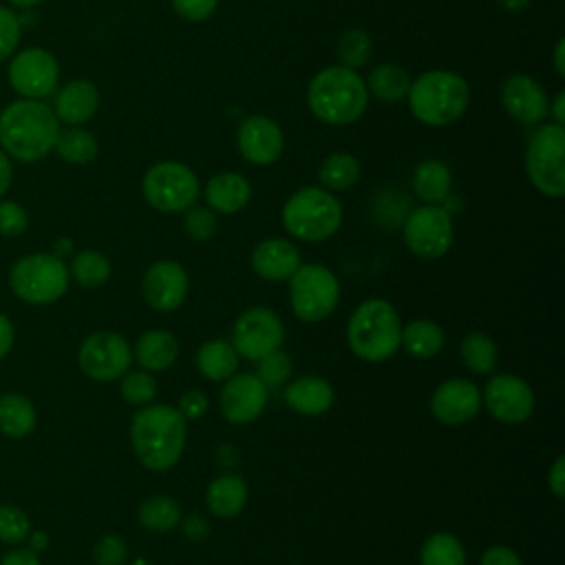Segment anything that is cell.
Masks as SVG:
<instances>
[{
    "instance_id": "cell-1",
    "label": "cell",
    "mask_w": 565,
    "mask_h": 565,
    "mask_svg": "<svg viewBox=\"0 0 565 565\" xmlns=\"http://www.w3.org/2000/svg\"><path fill=\"white\" fill-rule=\"evenodd\" d=\"M60 121L40 99H15L0 110V148L18 161L44 159L57 139Z\"/></svg>"
},
{
    "instance_id": "cell-48",
    "label": "cell",
    "mask_w": 565,
    "mask_h": 565,
    "mask_svg": "<svg viewBox=\"0 0 565 565\" xmlns=\"http://www.w3.org/2000/svg\"><path fill=\"white\" fill-rule=\"evenodd\" d=\"M479 565H523L519 554L508 545H490L483 554Z\"/></svg>"
},
{
    "instance_id": "cell-59",
    "label": "cell",
    "mask_w": 565,
    "mask_h": 565,
    "mask_svg": "<svg viewBox=\"0 0 565 565\" xmlns=\"http://www.w3.org/2000/svg\"><path fill=\"white\" fill-rule=\"evenodd\" d=\"M13 7H20V9H33L38 4H42L44 0H9Z\"/></svg>"
},
{
    "instance_id": "cell-6",
    "label": "cell",
    "mask_w": 565,
    "mask_h": 565,
    "mask_svg": "<svg viewBox=\"0 0 565 565\" xmlns=\"http://www.w3.org/2000/svg\"><path fill=\"white\" fill-rule=\"evenodd\" d=\"M280 221L287 234L305 243L331 238L342 225V205L333 192L305 185L296 190L280 210Z\"/></svg>"
},
{
    "instance_id": "cell-10",
    "label": "cell",
    "mask_w": 565,
    "mask_h": 565,
    "mask_svg": "<svg viewBox=\"0 0 565 565\" xmlns=\"http://www.w3.org/2000/svg\"><path fill=\"white\" fill-rule=\"evenodd\" d=\"M143 199L159 212L174 214L192 207L201 194L192 168L179 161H159L141 179Z\"/></svg>"
},
{
    "instance_id": "cell-31",
    "label": "cell",
    "mask_w": 565,
    "mask_h": 565,
    "mask_svg": "<svg viewBox=\"0 0 565 565\" xmlns=\"http://www.w3.org/2000/svg\"><path fill=\"white\" fill-rule=\"evenodd\" d=\"M364 86H366L369 95H373L375 99H380L384 104H397L406 97L411 77H408L406 68L399 64H380L369 73Z\"/></svg>"
},
{
    "instance_id": "cell-51",
    "label": "cell",
    "mask_w": 565,
    "mask_h": 565,
    "mask_svg": "<svg viewBox=\"0 0 565 565\" xmlns=\"http://www.w3.org/2000/svg\"><path fill=\"white\" fill-rule=\"evenodd\" d=\"M183 527V534L190 539V541H203L207 534H210V523L205 516L201 514H190L185 519H181L179 523Z\"/></svg>"
},
{
    "instance_id": "cell-8",
    "label": "cell",
    "mask_w": 565,
    "mask_h": 565,
    "mask_svg": "<svg viewBox=\"0 0 565 565\" xmlns=\"http://www.w3.org/2000/svg\"><path fill=\"white\" fill-rule=\"evenodd\" d=\"M525 174L530 183L550 199L565 194V128L541 124L525 146Z\"/></svg>"
},
{
    "instance_id": "cell-50",
    "label": "cell",
    "mask_w": 565,
    "mask_h": 565,
    "mask_svg": "<svg viewBox=\"0 0 565 565\" xmlns=\"http://www.w3.org/2000/svg\"><path fill=\"white\" fill-rule=\"evenodd\" d=\"M547 488L556 499L565 497V457L558 455L547 472Z\"/></svg>"
},
{
    "instance_id": "cell-27",
    "label": "cell",
    "mask_w": 565,
    "mask_h": 565,
    "mask_svg": "<svg viewBox=\"0 0 565 565\" xmlns=\"http://www.w3.org/2000/svg\"><path fill=\"white\" fill-rule=\"evenodd\" d=\"M247 503V483L238 475H221L205 490V505L218 519L236 516Z\"/></svg>"
},
{
    "instance_id": "cell-42",
    "label": "cell",
    "mask_w": 565,
    "mask_h": 565,
    "mask_svg": "<svg viewBox=\"0 0 565 565\" xmlns=\"http://www.w3.org/2000/svg\"><path fill=\"white\" fill-rule=\"evenodd\" d=\"M183 230L185 234L192 238V241H199V243H205L210 241L216 230H218V221H216V212H212L210 207L205 205H192L185 210V216H183Z\"/></svg>"
},
{
    "instance_id": "cell-28",
    "label": "cell",
    "mask_w": 565,
    "mask_h": 565,
    "mask_svg": "<svg viewBox=\"0 0 565 565\" xmlns=\"http://www.w3.org/2000/svg\"><path fill=\"white\" fill-rule=\"evenodd\" d=\"M38 426V411L33 402L15 391L0 395V433L9 439H24Z\"/></svg>"
},
{
    "instance_id": "cell-19",
    "label": "cell",
    "mask_w": 565,
    "mask_h": 565,
    "mask_svg": "<svg viewBox=\"0 0 565 565\" xmlns=\"http://www.w3.org/2000/svg\"><path fill=\"white\" fill-rule=\"evenodd\" d=\"M481 411V388L466 377L441 382L430 395V413L437 422L457 426L475 419Z\"/></svg>"
},
{
    "instance_id": "cell-54",
    "label": "cell",
    "mask_w": 565,
    "mask_h": 565,
    "mask_svg": "<svg viewBox=\"0 0 565 565\" xmlns=\"http://www.w3.org/2000/svg\"><path fill=\"white\" fill-rule=\"evenodd\" d=\"M547 115L554 117V124H561L565 121V90H558L556 97L552 99V104H547Z\"/></svg>"
},
{
    "instance_id": "cell-33",
    "label": "cell",
    "mask_w": 565,
    "mask_h": 565,
    "mask_svg": "<svg viewBox=\"0 0 565 565\" xmlns=\"http://www.w3.org/2000/svg\"><path fill=\"white\" fill-rule=\"evenodd\" d=\"M137 519L148 532H170L181 523V505L168 494H152L139 503Z\"/></svg>"
},
{
    "instance_id": "cell-56",
    "label": "cell",
    "mask_w": 565,
    "mask_h": 565,
    "mask_svg": "<svg viewBox=\"0 0 565 565\" xmlns=\"http://www.w3.org/2000/svg\"><path fill=\"white\" fill-rule=\"evenodd\" d=\"M24 543H26V547H29V550H33V552H38V554H40V552H42V550H46V545H49V534H46L44 530H35V532L31 530V534L26 536V541H24Z\"/></svg>"
},
{
    "instance_id": "cell-53",
    "label": "cell",
    "mask_w": 565,
    "mask_h": 565,
    "mask_svg": "<svg viewBox=\"0 0 565 565\" xmlns=\"http://www.w3.org/2000/svg\"><path fill=\"white\" fill-rule=\"evenodd\" d=\"M11 181H13V166H11L9 154L0 148V199L11 188Z\"/></svg>"
},
{
    "instance_id": "cell-45",
    "label": "cell",
    "mask_w": 565,
    "mask_h": 565,
    "mask_svg": "<svg viewBox=\"0 0 565 565\" xmlns=\"http://www.w3.org/2000/svg\"><path fill=\"white\" fill-rule=\"evenodd\" d=\"M20 18L9 9L0 4V62L13 55L18 42H20Z\"/></svg>"
},
{
    "instance_id": "cell-17",
    "label": "cell",
    "mask_w": 565,
    "mask_h": 565,
    "mask_svg": "<svg viewBox=\"0 0 565 565\" xmlns=\"http://www.w3.org/2000/svg\"><path fill=\"white\" fill-rule=\"evenodd\" d=\"M236 146L247 163L271 166L282 154L285 137L280 126L271 117L249 115L238 124Z\"/></svg>"
},
{
    "instance_id": "cell-40",
    "label": "cell",
    "mask_w": 565,
    "mask_h": 565,
    "mask_svg": "<svg viewBox=\"0 0 565 565\" xmlns=\"http://www.w3.org/2000/svg\"><path fill=\"white\" fill-rule=\"evenodd\" d=\"M31 534L29 514L15 503H0V543L4 545H22Z\"/></svg>"
},
{
    "instance_id": "cell-36",
    "label": "cell",
    "mask_w": 565,
    "mask_h": 565,
    "mask_svg": "<svg viewBox=\"0 0 565 565\" xmlns=\"http://www.w3.org/2000/svg\"><path fill=\"white\" fill-rule=\"evenodd\" d=\"M461 360L475 375H488L494 371L499 360V349L488 333L472 331L461 340Z\"/></svg>"
},
{
    "instance_id": "cell-46",
    "label": "cell",
    "mask_w": 565,
    "mask_h": 565,
    "mask_svg": "<svg viewBox=\"0 0 565 565\" xmlns=\"http://www.w3.org/2000/svg\"><path fill=\"white\" fill-rule=\"evenodd\" d=\"M170 4L185 22H203L216 11L218 0H170Z\"/></svg>"
},
{
    "instance_id": "cell-41",
    "label": "cell",
    "mask_w": 565,
    "mask_h": 565,
    "mask_svg": "<svg viewBox=\"0 0 565 565\" xmlns=\"http://www.w3.org/2000/svg\"><path fill=\"white\" fill-rule=\"evenodd\" d=\"M294 373V362L291 358L276 349V351H269L267 355L258 358L256 360V377L269 388V386H280L285 384Z\"/></svg>"
},
{
    "instance_id": "cell-15",
    "label": "cell",
    "mask_w": 565,
    "mask_h": 565,
    "mask_svg": "<svg viewBox=\"0 0 565 565\" xmlns=\"http://www.w3.org/2000/svg\"><path fill=\"white\" fill-rule=\"evenodd\" d=\"M534 391L525 380L512 373L492 375L481 391V406L503 424H521L534 413Z\"/></svg>"
},
{
    "instance_id": "cell-49",
    "label": "cell",
    "mask_w": 565,
    "mask_h": 565,
    "mask_svg": "<svg viewBox=\"0 0 565 565\" xmlns=\"http://www.w3.org/2000/svg\"><path fill=\"white\" fill-rule=\"evenodd\" d=\"M0 565H42L40 554L29 550L26 545H15L7 554H2Z\"/></svg>"
},
{
    "instance_id": "cell-20",
    "label": "cell",
    "mask_w": 565,
    "mask_h": 565,
    "mask_svg": "<svg viewBox=\"0 0 565 565\" xmlns=\"http://www.w3.org/2000/svg\"><path fill=\"white\" fill-rule=\"evenodd\" d=\"M499 99L503 110L525 126H539L547 117V95L543 86L530 75H510L501 84Z\"/></svg>"
},
{
    "instance_id": "cell-47",
    "label": "cell",
    "mask_w": 565,
    "mask_h": 565,
    "mask_svg": "<svg viewBox=\"0 0 565 565\" xmlns=\"http://www.w3.org/2000/svg\"><path fill=\"white\" fill-rule=\"evenodd\" d=\"M210 408V399L203 391L199 388H192V391H185L181 397H179V404H177V411L181 413V417L188 422V419H201Z\"/></svg>"
},
{
    "instance_id": "cell-4",
    "label": "cell",
    "mask_w": 565,
    "mask_h": 565,
    "mask_svg": "<svg viewBox=\"0 0 565 565\" xmlns=\"http://www.w3.org/2000/svg\"><path fill=\"white\" fill-rule=\"evenodd\" d=\"M406 99L417 121L430 128H444L455 124L466 113L470 88L461 75L433 68L411 82Z\"/></svg>"
},
{
    "instance_id": "cell-18",
    "label": "cell",
    "mask_w": 565,
    "mask_h": 565,
    "mask_svg": "<svg viewBox=\"0 0 565 565\" xmlns=\"http://www.w3.org/2000/svg\"><path fill=\"white\" fill-rule=\"evenodd\" d=\"M188 271L177 260H157L141 278V294L146 302L161 313L179 309L188 296Z\"/></svg>"
},
{
    "instance_id": "cell-37",
    "label": "cell",
    "mask_w": 565,
    "mask_h": 565,
    "mask_svg": "<svg viewBox=\"0 0 565 565\" xmlns=\"http://www.w3.org/2000/svg\"><path fill=\"white\" fill-rule=\"evenodd\" d=\"M419 565H466L463 543L452 532H433L419 550Z\"/></svg>"
},
{
    "instance_id": "cell-22",
    "label": "cell",
    "mask_w": 565,
    "mask_h": 565,
    "mask_svg": "<svg viewBox=\"0 0 565 565\" xmlns=\"http://www.w3.org/2000/svg\"><path fill=\"white\" fill-rule=\"evenodd\" d=\"M99 108V90L88 79H73L55 95L53 113L57 121L68 126L86 124Z\"/></svg>"
},
{
    "instance_id": "cell-7",
    "label": "cell",
    "mask_w": 565,
    "mask_h": 565,
    "mask_svg": "<svg viewBox=\"0 0 565 565\" xmlns=\"http://www.w3.org/2000/svg\"><path fill=\"white\" fill-rule=\"evenodd\" d=\"M71 274L64 258L53 252H33L9 269V287L26 305H51L68 291Z\"/></svg>"
},
{
    "instance_id": "cell-38",
    "label": "cell",
    "mask_w": 565,
    "mask_h": 565,
    "mask_svg": "<svg viewBox=\"0 0 565 565\" xmlns=\"http://www.w3.org/2000/svg\"><path fill=\"white\" fill-rule=\"evenodd\" d=\"M371 49H373V42L364 29L344 31L335 44L340 66L351 68V71H358L369 62Z\"/></svg>"
},
{
    "instance_id": "cell-14",
    "label": "cell",
    "mask_w": 565,
    "mask_h": 565,
    "mask_svg": "<svg viewBox=\"0 0 565 565\" xmlns=\"http://www.w3.org/2000/svg\"><path fill=\"white\" fill-rule=\"evenodd\" d=\"M7 77L22 99H42L57 88L60 66L46 49L29 46L11 57Z\"/></svg>"
},
{
    "instance_id": "cell-26",
    "label": "cell",
    "mask_w": 565,
    "mask_h": 565,
    "mask_svg": "<svg viewBox=\"0 0 565 565\" xmlns=\"http://www.w3.org/2000/svg\"><path fill=\"white\" fill-rule=\"evenodd\" d=\"M411 185L419 201L444 205L452 190V172L441 159H426L415 166Z\"/></svg>"
},
{
    "instance_id": "cell-57",
    "label": "cell",
    "mask_w": 565,
    "mask_h": 565,
    "mask_svg": "<svg viewBox=\"0 0 565 565\" xmlns=\"http://www.w3.org/2000/svg\"><path fill=\"white\" fill-rule=\"evenodd\" d=\"M497 4H499L501 9H505V11H510V13H519V11L527 9L530 0H497Z\"/></svg>"
},
{
    "instance_id": "cell-39",
    "label": "cell",
    "mask_w": 565,
    "mask_h": 565,
    "mask_svg": "<svg viewBox=\"0 0 565 565\" xmlns=\"http://www.w3.org/2000/svg\"><path fill=\"white\" fill-rule=\"evenodd\" d=\"M119 393L126 404L132 406H148L157 397V380L152 377L150 371H126L119 377Z\"/></svg>"
},
{
    "instance_id": "cell-5",
    "label": "cell",
    "mask_w": 565,
    "mask_h": 565,
    "mask_svg": "<svg viewBox=\"0 0 565 565\" xmlns=\"http://www.w3.org/2000/svg\"><path fill=\"white\" fill-rule=\"evenodd\" d=\"M402 320L384 298L360 302L347 322V344L364 362H384L399 349Z\"/></svg>"
},
{
    "instance_id": "cell-2",
    "label": "cell",
    "mask_w": 565,
    "mask_h": 565,
    "mask_svg": "<svg viewBox=\"0 0 565 565\" xmlns=\"http://www.w3.org/2000/svg\"><path fill=\"white\" fill-rule=\"evenodd\" d=\"M185 419L174 406L148 404L141 406L130 422V444L141 461L152 472L170 470L185 448Z\"/></svg>"
},
{
    "instance_id": "cell-52",
    "label": "cell",
    "mask_w": 565,
    "mask_h": 565,
    "mask_svg": "<svg viewBox=\"0 0 565 565\" xmlns=\"http://www.w3.org/2000/svg\"><path fill=\"white\" fill-rule=\"evenodd\" d=\"M13 342H15L13 322L9 320V316L0 313V360H4L9 355V351L13 349Z\"/></svg>"
},
{
    "instance_id": "cell-30",
    "label": "cell",
    "mask_w": 565,
    "mask_h": 565,
    "mask_svg": "<svg viewBox=\"0 0 565 565\" xmlns=\"http://www.w3.org/2000/svg\"><path fill=\"white\" fill-rule=\"evenodd\" d=\"M446 335L441 327L433 320H413L402 327L399 347L415 360H430L444 349Z\"/></svg>"
},
{
    "instance_id": "cell-43",
    "label": "cell",
    "mask_w": 565,
    "mask_h": 565,
    "mask_svg": "<svg viewBox=\"0 0 565 565\" xmlns=\"http://www.w3.org/2000/svg\"><path fill=\"white\" fill-rule=\"evenodd\" d=\"M128 558V545L119 534H102L93 547L95 565H124Z\"/></svg>"
},
{
    "instance_id": "cell-24",
    "label": "cell",
    "mask_w": 565,
    "mask_h": 565,
    "mask_svg": "<svg viewBox=\"0 0 565 565\" xmlns=\"http://www.w3.org/2000/svg\"><path fill=\"white\" fill-rule=\"evenodd\" d=\"M335 393L329 380L320 375H302L287 384L285 404L307 417L324 415L333 406Z\"/></svg>"
},
{
    "instance_id": "cell-29",
    "label": "cell",
    "mask_w": 565,
    "mask_h": 565,
    "mask_svg": "<svg viewBox=\"0 0 565 565\" xmlns=\"http://www.w3.org/2000/svg\"><path fill=\"white\" fill-rule=\"evenodd\" d=\"M238 353L230 340L210 338L196 351V369L210 382H225L238 369Z\"/></svg>"
},
{
    "instance_id": "cell-23",
    "label": "cell",
    "mask_w": 565,
    "mask_h": 565,
    "mask_svg": "<svg viewBox=\"0 0 565 565\" xmlns=\"http://www.w3.org/2000/svg\"><path fill=\"white\" fill-rule=\"evenodd\" d=\"M203 196L212 212L236 214L249 203L252 185H249L247 177H243L241 172L225 170V172H216L214 177L207 179Z\"/></svg>"
},
{
    "instance_id": "cell-13",
    "label": "cell",
    "mask_w": 565,
    "mask_h": 565,
    "mask_svg": "<svg viewBox=\"0 0 565 565\" xmlns=\"http://www.w3.org/2000/svg\"><path fill=\"white\" fill-rule=\"evenodd\" d=\"M285 327L276 311L269 307H249L232 324V347L238 358L258 360L269 351L280 349Z\"/></svg>"
},
{
    "instance_id": "cell-3",
    "label": "cell",
    "mask_w": 565,
    "mask_h": 565,
    "mask_svg": "<svg viewBox=\"0 0 565 565\" xmlns=\"http://www.w3.org/2000/svg\"><path fill=\"white\" fill-rule=\"evenodd\" d=\"M307 106L316 119L329 126H347L364 115L369 90L355 71L333 64L311 77Z\"/></svg>"
},
{
    "instance_id": "cell-16",
    "label": "cell",
    "mask_w": 565,
    "mask_h": 565,
    "mask_svg": "<svg viewBox=\"0 0 565 565\" xmlns=\"http://www.w3.org/2000/svg\"><path fill=\"white\" fill-rule=\"evenodd\" d=\"M218 406L227 422L252 424L267 406V386L256 377V373H234L221 388Z\"/></svg>"
},
{
    "instance_id": "cell-12",
    "label": "cell",
    "mask_w": 565,
    "mask_h": 565,
    "mask_svg": "<svg viewBox=\"0 0 565 565\" xmlns=\"http://www.w3.org/2000/svg\"><path fill=\"white\" fill-rule=\"evenodd\" d=\"M77 364L95 382H115L130 369L132 347L115 331H95L82 340Z\"/></svg>"
},
{
    "instance_id": "cell-34",
    "label": "cell",
    "mask_w": 565,
    "mask_h": 565,
    "mask_svg": "<svg viewBox=\"0 0 565 565\" xmlns=\"http://www.w3.org/2000/svg\"><path fill=\"white\" fill-rule=\"evenodd\" d=\"M360 161L349 152H331L322 159L318 168V179L324 190L329 192H342L358 183L360 179Z\"/></svg>"
},
{
    "instance_id": "cell-55",
    "label": "cell",
    "mask_w": 565,
    "mask_h": 565,
    "mask_svg": "<svg viewBox=\"0 0 565 565\" xmlns=\"http://www.w3.org/2000/svg\"><path fill=\"white\" fill-rule=\"evenodd\" d=\"M552 64H554L556 75H558V77H565V42H563V38L556 40V44H554Z\"/></svg>"
},
{
    "instance_id": "cell-9",
    "label": "cell",
    "mask_w": 565,
    "mask_h": 565,
    "mask_svg": "<svg viewBox=\"0 0 565 565\" xmlns=\"http://www.w3.org/2000/svg\"><path fill=\"white\" fill-rule=\"evenodd\" d=\"M340 302V280L320 263H307L289 276V305L298 320L320 322Z\"/></svg>"
},
{
    "instance_id": "cell-25",
    "label": "cell",
    "mask_w": 565,
    "mask_h": 565,
    "mask_svg": "<svg viewBox=\"0 0 565 565\" xmlns=\"http://www.w3.org/2000/svg\"><path fill=\"white\" fill-rule=\"evenodd\" d=\"M132 358L143 371H168L179 358V340L170 331H146L137 338Z\"/></svg>"
},
{
    "instance_id": "cell-44",
    "label": "cell",
    "mask_w": 565,
    "mask_h": 565,
    "mask_svg": "<svg viewBox=\"0 0 565 565\" xmlns=\"http://www.w3.org/2000/svg\"><path fill=\"white\" fill-rule=\"evenodd\" d=\"M29 227V212L11 199H0V236L15 238Z\"/></svg>"
},
{
    "instance_id": "cell-11",
    "label": "cell",
    "mask_w": 565,
    "mask_h": 565,
    "mask_svg": "<svg viewBox=\"0 0 565 565\" xmlns=\"http://www.w3.org/2000/svg\"><path fill=\"white\" fill-rule=\"evenodd\" d=\"M406 247L424 260H435L448 254L455 238L452 216L444 205L424 203L406 214L402 223Z\"/></svg>"
},
{
    "instance_id": "cell-58",
    "label": "cell",
    "mask_w": 565,
    "mask_h": 565,
    "mask_svg": "<svg viewBox=\"0 0 565 565\" xmlns=\"http://www.w3.org/2000/svg\"><path fill=\"white\" fill-rule=\"evenodd\" d=\"M71 252H73V243H71L68 238H60V241L55 243V247H53V254H55V256H60V258L68 256Z\"/></svg>"
},
{
    "instance_id": "cell-32",
    "label": "cell",
    "mask_w": 565,
    "mask_h": 565,
    "mask_svg": "<svg viewBox=\"0 0 565 565\" xmlns=\"http://www.w3.org/2000/svg\"><path fill=\"white\" fill-rule=\"evenodd\" d=\"M53 150L66 163L86 166L97 157L99 143L90 130H84L79 126H68V128H60Z\"/></svg>"
},
{
    "instance_id": "cell-35",
    "label": "cell",
    "mask_w": 565,
    "mask_h": 565,
    "mask_svg": "<svg viewBox=\"0 0 565 565\" xmlns=\"http://www.w3.org/2000/svg\"><path fill=\"white\" fill-rule=\"evenodd\" d=\"M110 260L104 252L99 249H82L77 254H73V260L68 265V274L71 278L88 289L102 287L108 278H110Z\"/></svg>"
},
{
    "instance_id": "cell-21",
    "label": "cell",
    "mask_w": 565,
    "mask_h": 565,
    "mask_svg": "<svg viewBox=\"0 0 565 565\" xmlns=\"http://www.w3.org/2000/svg\"><path fill=\"white\" fill-rule=\"evenodd\" d=\"M252 269L258 278L269 282L289 280V276L300 267V249L280 236L265 238L256 243L249 256Z\"/></svg>"
}]
</instances>
